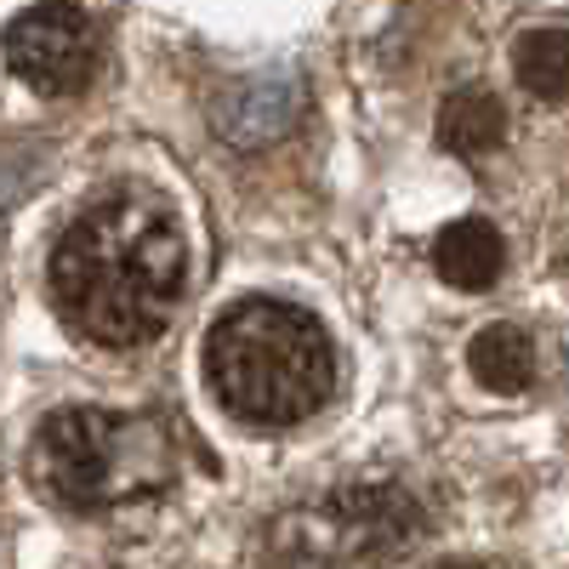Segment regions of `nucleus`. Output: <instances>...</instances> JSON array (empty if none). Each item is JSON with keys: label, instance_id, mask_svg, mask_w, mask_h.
I'll return each instance as SVG.
<instances>
[{"label": "nucleus", "instance_id": "obj_9", "mask_svg": "<svg viewBox=\"0 0 569 569\" xmlns=\"http://www.w3.org/2000/svg\"><path fill=\"white\" fill-rule=\"evenodd\" d=\"M467 365L485 388L518 393V388H530V376H536V348L518 325H485L467 348Z\"/></svg>", "mask_w": 569, "mask_h": 569}, {"label": "nucleus", "instance_id": "obj_7", "mask_svg": "<svg viewBox=\"0 0 569 569\" xmlns=\"http://www.w3.org/2000/svg\"><path fill=\"white\" fill-rule=\"evenodd\" d=\"M507 137V109L490 98L485 86H461L439 109V142L461 160H485L490 149H501Z\"/></svg>", "mask_w": 569, "mask_h": 569}, {"label": "nucleus", "instance_id": "obj_8", "mask_svg": "<svg viewBox=\"0 0 569 569\" xmlns=\"http://www.w3.org/2000/svg\"><path fill=\"white\" fill-rule=\"evenodd\" d=\"M433 262L456 291H485V284H496V273H501V233L485 217H461L439 233Z\"/></svg>", "mask_w": 569, "mask_h": 569}, {"label": "nucleus", "instance_id": "obj_6", "mask_svg": "<svg viewBox=\"0 0 569 569\" xmlns=\"http://www.w3.org/2000/svg\"><path fill=\"white\" fill-rule=\"evenodd\" d=\"M297 86L284 74H262V80H240L228 91V98L211 109L217 131L228 142H240V149H257V142H273L284 126L297 120Z\"/></svg>", "mask_w": 569, "mask_h": 569}, {"label": "nucleus", "instance_id": "obj_11", "mask_svg": "<svg viewBox=\"0 0 569 569\" xmlns=\"http://www.w3.org/2000/svg\"><path fill=\"white\" fill-rule=\"evenodd\" d=\"M450 569H485V563H450Z\"/></svg>", "mask_w": 569, "mask_h": 569}, {"label": "nucleus", "instance_id": "obj_10", "mask_svg": "<svg viewBox=\"0 0 569 569\" xmlns=\"http://www.w3.org/2000/svg\"><path fill=\"white\" fill-rule=\"evenodd\" d=\"M518 80H525L530 98L541 103H563L569 98V34L563 29H536L518 40Z\"/></svg>", "mask_w": 569, "mask_h": 569}, {"label": "nucleus", "instance_id": "obj_5", "mask_svg": "<svg viewBox=\"0 0 569 569\" xmlns=\"http://www.w3.org/2000/svg\"><path fill=\"white\" fill-rule=\"evenodd\" d=\"M0 46H7L12 74L23 86L46 91V98L80 91L91 80V69H98V29L74 7H29L23 18H12Z\"/></svg>", "mask_w": 569, "mask_h": 569}, {"label": "nucleus", "instance_id": "obj_4", "mask_svg": "<svg viewBox=\"0 0 569 569\" xmlns=\"http://www.w3.org/2000/svg\"><path fill=\"white\" fill-rule=\"evenodd\" d=\"M421 536V512L393 485H365L330 496L319 512H302L297 525V569H376L382 558L405 552Z\"/></svg>", "mask_w": 569, "mask_h": 569}, {"label": "nucleus", "instance_id": "obj_1", "mask_svg": "<svg viewBox=\"0 0 569 569\" xmlns=\"http://www.w3.org/2000/svg\"><path fill=\"white\" fill-rule=\"evenodd\" d=\"M182 291V228L154 194H103L52 251V302L74 337L137 348Z\"/></svg>", "mask_w": 569, "mask_h": 569}, {"label": "nucleus", "instance_id": "obj_3", "mask_svg": "<svg viewBox=\"0 0 569 569\" xmlns=\"http://www.w3.org/2000/svg\"><path fill=\"white\" fill-rule=\"evenodd\" d=\"M166 472L171 467L160 427L98 405L46 416L29 445V479L74 512L126 507L131 496H149L154 485H166Z\"/></svg>", "mask_w": 569, "mask_h": 569}, {"label": "nucleus", "instance_id": "obj_2", "mask_svg": "<svg viewBox=\"0 0 569 569\" xmlns=\"http://www.w3.org/2000/svg\"><path fill=\"white\" fill-rule=\"evenodd\" d=\"M206 376L217 399L257 427L302 421L330 399L337 353L325 325L291 302L251 297L233 302L206 337Z\"/></svg>", "mask_w": 569, "mask_h": 569}]
</instances>
